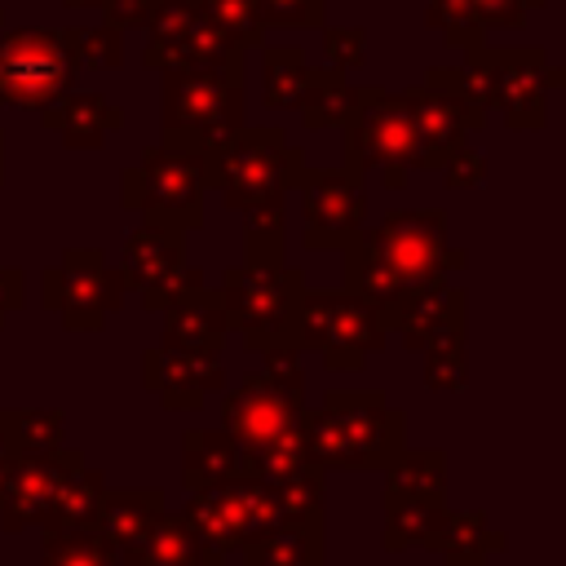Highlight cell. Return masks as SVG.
<instances>
[{"instance_id":"cell-25","label":"cell","mask_w":566,"mask_h":566,"mask_svg":"<svg viewBox=\"0 0 566 566\" xmlns=\"http://www.w3.org/2000/svg\"><path fill=\"white\" fill-rule=\"evenodd\" d=\"M358 106V84L349 80V71H336V66H310L305 71V84H301V97H296V115L310 133H323V128H340Z\"/></svg>"},{"instance_id":"cell-23","label":"cell","mask_w":566,"mask_h":566,"mask_svg":"<svg viewBox=\"0 0 566 566\" xmlns=\"http://www.w3.org/2000/svg\"><path fill=\"white\" fill-rule=\"evenodd\" d=\"M40 124L53 128L66 150H97V146H106V137L115 128H124V106L106 102L102 93L71 88L53 106L40 111Z\"/></svg>"},{"instance_id":"cell-13","label":"cell","mask_w":566,"mask_h":566,"mask_svg":"<svg viewBox=\"0 0 566 566\" xmlns=\"http://www.w3.org/2000/svg\"><path fill=\"white\" fill-rule=\"evenodd\" d=\"M482 62L491 75V93H495V111L504 119V128H544L548 124V93L566 84V71L548 62V53L539 44H504L491 49L482 44Z\"/></svg>"},{"instance_id":"cell-43","label":"cell","mask_w":566,"mask_h":566,"mask_svg":"<svg viewBox=\"0 0 566 566\" xmlns=\"http://www.w3.org/2000/svg\"><path fill=\"white\" fill-rule=\"evenodd\" d=\"M97 13H102V22L133 31V27H146V18L155 13V0H106Z\"/></svg>"},{"instance_id":"cell-37","label":"cell","mask_w":566,"mask_h":566,"mask_svg":"<svg viewBox=\"0 0 566 566\" xmlns=\"http://www.w3.org/2000/svg\"><path fill=\"white\" fill-rule=\"evenodd\" d=\"M9 433H13V447L22 455L57 451V447H66V411H57V407H22V411H9Z\"/></svg>"},{"instance_id":"cell-47","label":"cell","mask_w":566,"mask_h":566,"mask_svg":"<svg viewBox=\"0 0 566 566\" xmlns=\"http://www.w3.org/2000/svg\"><path fill=\"white\" fill-rule=\"evenodd\" d=\"M0 186H4V133H0Z\"/></svg>"},{"instance_id":"cell-28","label":"cell","mask_w":566,"mask_h":566,"mask_svg":"<svg viewBox=\"0 0 566 566\" xmlns=\"http://www.w3.org/2000/svg\"><path fill=\"white\" fill-rule=\"evenodd\" d=\"M239 566H327V526H274L239 548Z\"/></svg>"},{"instance_id":"cell-11","label":"cell","mask_w":566,"mask_h":566,"mask_svg":"<svg viewBox=\"0 0 566 566\" xmlns=\"http://www.w3.org/2000/svg\"><path fill=\"white\" fill-rule=\"evenodd\" d=\"M363 239L385 256L394 270L398 287L433 279V274H455L464 270L469 252L447 243V212L442 208H394L380 217V226H363Z\"/></svg>"},{"instance_id":"cell-3","label":"cell","mask_w":566,"mask_h":566,"mask_svg":"<svg viewBox=\"0 0 566 566\" xmlns=\"http://www.w3.org/2000/svg\"><path fill=\"white\" fill-rule=\"evenodd\" d=\"M159 128L164 146L190 150V155H221L234 133L248 124V88H243V53L226 57L217 66L195 71H159Z\"/></svg>"},{"instance_id":"cell-6","label":"cell","mask_w":566,"mask_h":566,"mask_svg":"<svg viewBox=\"0 0 566 566\" xmlns=\"http://www.w3.org/2000/svg\"><path fill=\"white\" fill-rule=\"evenodd\" d=\"M296 345L318 354L327 371H358L371 354L389 345L385 305L349 292V287H318L301 296Z\"/></svg>"},{"instance_id":"cell-35","label":"cell","mask_w":566,"mask_h":566,"mask_svg":"<svg viewBox=\"0 0 566 566\" xmlns=\"http://www.w3.org/2000/svg\"><path fill=\"white\" fill-rule=\"evenodd\" d=\"M40 566H115V548L97 526L40 531Z\"/></svg>"},{"instance_id":"cell-10","label":"cell","mask_w":566,"mask_h":566,"mask_svg":"<svg viewBox=\"0 0 566 566\" xmlns=\"http://www.w3.org/2000/svg\"><path fill=\"white\" fill-rule=\"evenodd\" d=\"M124 301L128 287L119 265H106L97 248H66L62 261L40 274V310L57 314L66 332H97Z\"/></svg>"},{"instance_id":"cell-38","label":"cell","mask_w":566,"mask_h":566,"mask_svg":"<svg viewBox=\"0 0 566 566\" xmlns=\"http://www.w3.org/2000/svg\"><path fill=\"white\" fill-rule=\"evenodd\" d=\"M208 22L239 49H261L265 44V22H261V0H199Z\"/></svg>"},{"instance_id":"cell-26","label":"cell","mask_w":566,"mask_h":566,"mask_svg":"<svg viewBox=\"0 0 566 566\" xmlns=\"http://www.w3.org/2000/svg\"><path fill=\"white\" fill-rule=\"evenodd\" d=\"M239 473V447L226 429H186L181 433V486L195 491H212L221 482H230Z\"/></svg>"},{"instance_id":"cell-2","label":"cell","mask_w":566,"mask_h":566,"mask_svg":"<svg viewBox=\"0 0 566 566\" xmlns=\"http://www.w3.org/2000/svg\"><path fill=\"white\" fill-rule=\"evenodd\" d=\"M305 442L323 473H385L407 447V416L380 389H327L305 407Z\"/></svg>"},{"instance_id":"cell-46","label":"cell","mask_w":566,"mask_h":566,"mask_svg":"<svg viewBox=\"0 0 566 566\" xmlns=\"http://www.w3.org/2000/svg\"><path fill=\"white\" fill-rule=\"evenodd\" d=\"M62 4H66V9H75V13H97L106 0H62Z\"/></svg>"},{"instance_id":"cell-45","label":"cell","mask_w":566,"mask_h":566,"mask_svg":"<svg viewBox=\"0 0 566 566\" xmlns=\"http://www.w3.org/2000/svg\"><path fill=\"white\" fill-rule=\"evenodd\" d=\"M18 447H13V433H9V411H0V491H4V482H9V473H13V464H18Z\"/></svg>"},{"instance_id":"cell-32","label":"cell","mask_w":566,"mask_h":566,"mask_svg":"<svg viewBox=\"0 0 566 566\" xmlns=\"http://www.w3.org/2000/svg\"><path fill=\"white\" fill-rule=\"evenodd\" d=\"M102 491H106V473L84 460V464L62 482V491L53 495V504H49L40 531H80V526H93V522H97Z\"/></svg>"},{"instance_id":"cell-18","label":"cell","mask_w":566,"mask_h":566,"mask_svg":"<svg viewBox=\"0 0 566 566\" xmlns=\"http://www.w3.org/2000/svg\"><path fill=\"white\" fill-rule=\"evenodd\" d=\"M464 323H469V292L451 283V274L407 283L385 301V327L402 336L411 354H420L429 340L447 332H464Z\"/></svg>"},{"instance_id":"cell-31","label":"cell","mask_w":566,"mask_h":566,"mask_svg":"<svg viewBox=\"0 0 566 566\" xmlns=\"http://www.w3.org/2000/svg\"><path fill=\"white\" fill-rule=\"evenodd\" d=\"M385 504V531L380 544L385 553H407V548H433L442 522H447V504H424V500H398V495H380Z\"/></svg>"},{"instance_id":"cell-8","label":"cell","mask_w":566,"mask_h":566,"mask_svg":"<svg viewBox=\"0 0 566 566\" xmlns=\"http://www.w3.org/2000/svg\"><path fill=\"white\" fill-rule=\"evenodd\" d=\"M177 513L195 531V539L203 544L208 566H226L230 553H239L243 544L283 526L274 491L261 478H248V473H234L230 482H221L212 491H195Z\"/></svg>"},{"instance_id":"cell-15","label":"cell","mask_w":566,"mask_h":566,"mask_svg":"<svg viewBox=\"0 0 566 566\" xmlns=\"http://www.w3.org/2000/svg\"><path fill=\"white\" fill-rule=\"evenodd\" d=\"M226 57H239V49L208 22L199 0H155V13L146 18L142 66L195 71V66H217Z\"/></svg>"},{"instance_id":"cell-4","label":"cell","mask_w":566,"mask_h":566,"mask_svg":"<svg viewBox=\"0 0 566 566\" xmlns=\"http://www.w3.org/2000/svg\"><path fill=\"white\" fill-rule=\"evenodd\" d=\"M345 142H340V168L349 177H367L376 172L385 190H402L411 172H429L424 168V150L411 124V106L407 93H389L380 84H363L358 88V106L354 115L340 124Z\"/></svg>"},{"instance_id":"cell-30","label":"cell","mask_w":566,"mask_h":566,"mask_svg":"<svg viewBox=\"0 0 566 566\" xmlns=\"http://www.w3.org/2000/svg\"><path fill=\"white\" fill-rule=\"evenodd\" d=\"M385 495L447 504V451L442 447H402V455L385 469Z\"/></svg>"},{"instance_id":"cell-14","label":"cell","mask_w":566,"mask_h":566,"mask_svg":"<svg viewBox=\"0 0 566 566\" xmlns=\"http://www.w3.org/2000/svg\"><path fill=\"white\" fill-rule=\"evenodd\" d=\"M221 429L234 438L239 451H256L287 433L305 429V385H283L270 371L239 380L221 398Z\"/></svg>"},{"instance_id":"cell-48","label":"cell","mask_w":566,"mask_h":566,"mask_svg":"<svg viewBox=\"0 0 566 566\" xmlns=\"http://www.w3.org/2000/svg\"><path fill=\"white\" fill-rule=\"evenodd\" d=\"M522 4H526V9H544L548 0H522Z\"/></svg>"},{"instance_id":"cell-19","label":"cell","mask_w":566,"mask_h":566,"mask_svg":"<svg viewBox=\"0 0 566 566\" xmlns=\"http://www.w3.org/2000/svg\"><path fill=\"white\" fill-rule=\"evenodd\" d=\"M84 464L80 447H57V451H40V455H18L4 491H0V531L22 535V531H40L53 495L62 491V482Z\"/></svg>"},{"instance_id":"cell-42","label":"cell","mask_w":566,"mask_h":566,"mask_svg":"<svg viewBox=\"0 0 566 566\" xmlns=\"http://www.w3.org/2000/svg\"><path fill=\"white\" fill-rule=\"evenodd\" d=\"M438 172H442V181H447V190H451V195H460V190H478V186L486 181V159L464 142V146H460V150H455Z\"/></svg>"},{"instance_id":"cell-39","label":"cell","mask_w":566,"mask_h":566,"mask_svg":"<svg viewBox=\"0 0 566 566\" xmlns=\"http://www.w3.org/2000/svg\"><path fill=\"white\" fill-rule=\"evenodd\" d=\"M424 385L438 394H460L469 385V354H464V332H447L429 340L424 349Z\"/></svg>"},{"instance_id":"cell-5","label":"cell","mask_w":566,"mask_h":566,"mask_svg":"<svg viewBox=\"0 0 566 566\" xmlns=\"http://www.w3.org/2000/svg\"><path fill=\"white\" fill-rule=\"evenodd\" d=\"M221 301L230 336L243 340V349H287L296 345V318L305 296V274L287 261H243L221 274ZM301 349V345H296Z\"/></svg>"},{"instance_id":"cell-29","label":"cell","mask_w":566,"mask_h":566,"mask_svg":"<svg viewBox=\"0 0 566 566\" xmlns=\"http://www.w3.org/2000/svg\"><path fill=\"white\" fill-rule=\"evenodd\" d=\"M115 566H208L203 544L181 522V513H164L128 553L115 557Z\"/></svg>"},{"instance_id":"cell-21","label":"cell","mask_w":566,"mask_h":566,"mask_svg":"<svg viewBox=\"0 0 566 566\" xmlns=\"http://www.w3.org/2000/svg\"><path fill=\"white\" fill-rule=\"evenodd\" d=\"M531 9L522 0H424V27L442 35L447 49H478L486 31H522Z\"/></svg>"},{"instance_id":"cell-44","label":"cell","mask_w":566,"mask_h":566,"mask_svg":"<svg viewBox=\"0 0 566 566\" xmlns=\"http://www.w3.org/2000/svg\"><path fill=\"white\" fill-rule=\"evenodd\" d=\"M22 305H27V270L0 265V327H4L9 314H18Z\"/></svg>"},{"instance_id":"cell-34","label":"cell","mask_w":566,"mask_h":566,"mask_svg":"<svg viewBox=\"0 0 566 566\" xmlns=\"http://www.w3.org/2000/svg\"><path fill=\"white\" fill-rule=\"evenodd\" d=\"M340 274H345V287H349V292H358V296H367V301H376V305H385V301L398 292L394 270L385 265V256H380L363 234L340 248Z\"/></svg>"},{"instance_id":"cell-36","label":"cell","mask_w":566,"mask_h":566,"mask_svg":"<svg viewBox=\"0 0 566 566\" xmlns=\"http://www.w3.org/2000/svg\"><path fill=\"white\" fill-rule=\"evenodd\" d=\"M66 35H71V57H75L80 75L84 71H119L124 66V31L119 27H111V22H93V27L75 22V27H66Z\"/></svg>"},{"instance_id":"cell-12","label":"cell","mask_w":566,"mask_h":566,"mask_svg":"<svg viewBox=\"0 0 566 566\" xmlns=\"http://www.w3.org/2000/svg\"><path fill=\"white\" fill-rule=\"evenodd\" d=\"M119 279L128 292L142 296V310H164L190 287H203V270L186 265V230H168L155 221H142L124 234L119 248Z\"/></svg>"},{"instance_id":"cell-17","label":"cell","mask_w":566,"mask_h":566,"mask_svg":"<svg viewBox=\"0 0 566 566\" xmlns=\"http://www.w3.org/2000/svg\"><path fill=\"white\" fill-rule=\"evenodd\" d=\"M301 195V217H305V234L301 243L310 252H323V248H345L363 234L367 226V195H363V181L349 177L345 168H310L301 172L296 190Z\"/></svg>"},{"instance_id":"cell-9","label":"cell","mask_w":566,"mask_h":566,"mask_svg":"<svg viewBox=\"0 0 566 566\" xmlns=\"http://www.w3.org/2000/svg\"><path fill=\"white\" fill-rule=\"evenodd\" d=\"M80 84L66 27H13L0 31V106L40 115Z\"/></svg>"},{"instance_id":"cell-1","label":"cell","mask_w":566,"mask_h":566,"mask_svg":"<svg viewBox=\"0 0 566 566\" xmlns=\"http://www.w3.org/2000/svg\"><path fill=\"white\" fill-rule=\"evenodd\" d=\"M208 190L221 195L243 221L248 261H283L287 248V195L305 172V150L274 124H243L234 142L203 159Z\"/></svg>"},{"instance_id":"cell-49","label":"cell","mask_w":566,"mask_h":566,"mask_svg":"<svg viewBox=\"0 0 566 566\" xmlns=\"http://www.w3.org/2000/svg\"><path fill=\"white\" fill-rule=\"evenodd\" d=\"M0 31H4V9H0Z\"/></svg>"},{"instance_id":"cell-24","label":"cell","mask_w":566,"mask_h":566,"mask_svg":"<svg viewBox=\"0 0 566 566\" xmlns=\"http://www.w3.org/2000/svg\"><path fill=\"white\" fill-rule=\"evenodd\" d=\"M168 513V495L159 486H106L102 491V504H97V531L102 539L119 553H128L159 517Z\"/></svg>"},{"instance_id":"cell-40","label":"cell","mask_w":566,"mask_h":566,"mask_svg":"<svg viewBox=\"0 0 566 566\" xmlns=\"http://www.w3.org/2000/svg\"><path fill=\"white\" fill-rule=\"evenodd\" d=\"M323 9L327 0H261V22L270 27H287V31H318L323 27Z\"/></svg>"},{"instance_id":"cell-27","label":"cell","mask_w":566,"mask_h":566,"mask_svg":"<svg viewBox=\"0 0 566 566\" xmlns=\"http://www.w3.org/2000/svg\"><path fill=\"white\" fill-rule=\"evenodd\" d=\"M509 535L486 517V509H464V513H447L433 553L442 557V566H486L491 553H504Z\"/></svg>"},{"instance_id":"cell-16","label":"cell","mask_w":566,"mask_h":566,"mask_svg":"<svg viewBox=\"0 0 566 566\" xmlns=\"http://www.w3.org/2000/svg\"><path fill=\"white\" fill-rule=\"evenodd\" d=\"M411 106V124L424 150V168L438 172L478 128H486V115L464 102L455 88V66H429L416 88H402Z\"/></svg>"},{"instance_id":"cell-33","label":"cell","mask_w":566,"mask_h":566,"mask_svg":"<svg viewBox=\"0 0 566 566\" xmlns=\"http://www.w3.org/2000/svg\"><path fill=\"white\" fill-rule=\"evenodd\" d=\"M305 53L296 44H261V102L265 111H296L305 84Z\"/></svg>"},{"instance_id":"cell-7","label":"cell","mask_w":566,"mask_h":566,"mask_svg":"<svg viewBox=\"0 0 566 566\" xmlns=\"http://www.w3.org/2000/svg\"><path fill=\"white\" fill-rule=\"evenodd\" d=\"M119 203L128 212H142V221H155L168 230H195L208 203L203 155H190L164 142L146 146L137 164L119 172Z\"/></svg>"},{"instance_id":"cell-41","label":"cell","mask_w":566,"mask_h":566,"mask_svg":"<svg viewBox=\"0 0 566 566\" xmlns=\"http://www.w3.org/2000/svg\"><path fill=\"white\" fill-rule=\"evenodd\" d=\"M323 53L336 71H358L367 62V27H323Z\"/></svg>"},{"instance_id":"cell-20","label":"cell","mask_w":566,"mask_h":566,"mask_svg":"<svg viewBox=\"0 0 566 566\" xmlns=\"http://www.w3.org/2000/svg\"><path fill=\"white\" fill-rule=\"evenodd\" d=\"M226 385L217 354H186L155 345L142 354V389H150L168 411H199Z\"/></svg>"},{"instance_id":"cell-22","label":"cell","mask_w":566,"mask_h":566,"mask_svg":"<svg viewBox=\"0 0 566 566\" xmlns=\"http://www.w3.org/2000/svg\"><path fill=\"white\" fill-rule=\"evenodd\" d=\"M164 314V340L168 349H186V354H217L230 340V323H226V301L217 287H190L186 296H177L172 305L159 310Z\"/></svg>"}]
</instances>
